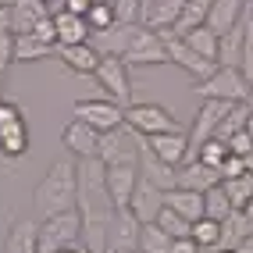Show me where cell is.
Listing matches in <instances>:
<instances>
[{
  "label": "cell",
  "instance_id": "484cf974",
  "mask_svg": "<svg viewBox=\"0 0 253 253\" xmlns=\"http://www.w3.org/2000/svg\"><path fill=\"white\" fill-rule=\"evenodd\" d=\"M29 150V128H25V118L22 122H11V125H0V154L18 161Z\"/></svg>",
  "mask_w": 253,
  "mask_h": 253
},
{
  "label": "cell",
  "instance_id": "6f0895ef",
  "mask_svg": "<svg viewBox=\"0 0 253 253\" xmlns=\"http://www.w3.org/2000/svg\"><path fill=\"white\" fill-rule=\"evenodd\" d=\"M243 4H250V0H243Z\"/></svg>",
  "mask_w": 253,
  "mask_h": 253
},
{
  "label": "cell",
  "instance_id": "30bf717a",
  "mask_svg": "<svg viewBox=\"0 0 253 253\" xmlns=\"http://www.w3.org/2000/svg\"><path fill=\"white\" fill-rule=\"evenodd\" d=\"M228 111H232L228 100H204V104H200L193 125H189V157L217 132V125H221V118H225Z\"/></svg>",
  "mask_w": 253,
  "mask_h": 253
},
{
  "label": "cell",
  "instance_id": "ac0fdd59",
  "mask_svg": "<svg viewBox=\"0 0 253 253\" xmlns=\"http://www.w3.org/2000/svg\"><path fill=\"white\" fill-rule=\"evenodd\" d=\"M4 253H40V221L32 217L11 221L4 235Z\"/></svg>",
  "mask_w": 253,
  "mask_h": 253
},
{
  "label": "cell",
  "instance_id": "9f6ffc18",
  "mask_svg": "<svg viewBox=\"0 0 253 253\" xmlns=\"http://www.w3.org/2000/svg\"><path fill=\"white\" fill-rule=\"evenodd\" d=\"M246 211H250V214H253V204H250V207H246Z\"/></svg>",
  "mask_w": 253,
  "mask_h": 253
},
{
  "label": "cell",
  "instance_id": "816d5d0a",
  "mask_svg": "<svg viewBox=\"0 0 253 253\" xmlns=\"http://www.w3.org/2000/svg\"><path fill=\"white\" fill-rule=\"evenodd\" d=\"M11 4H14V0H0V7H11Z\"/></svg>",
  "mask_w": 253,
  "mask_h": 253
},
{
  "label": "cell",
  "instance_id": "6da1fadb",
  "mask_svg": "<svg viewBox=\"0 0 253 253\" xmlns=\"http://www.w3.org/2000/svg\"><path fill=\"white\" fill-rule=\"evenodd\" d=\"M79 204V164L75 161H54L43 171V178L32 189V211H36V221L43 217H54L64 211H75Z\"/></svg>",
  "mask_w": 253,
  "mask_h": 253
},
{
  "label": "cell",
  "instance_id": "ee69618b",
  "mask_svg": "<svg viewBox=\"0 0 253 253\" xmlns=\"http://www.w3.org/2000/svg\"><path fill=\"white\" fill-rule=\"evenodd\" d=\"M89 7H93V0H61L57 11H72V14H82V18H86Z\"/></svg>",
  "mask_w": 253,
  "mask_h": 253
},
{
  "label": "cell",
  "instance_id": "8d00e7d4",
  "mask_svg": "<svg viewBox=\"0 0 253 253\" xmlns=\"http://www.w3.org/2000/svg\"><path fill=\"white\" fill-rule=\"evenodd\" d=\"M86 22H89V29H93V32H104V29H111V25L118 22L114 4H111V0H100V4H93V7L86 11Z\"/></svg>",
  "mask_w": 253,
  "mask_h": 253
},
{
  "label": "cell",
  "instance_id": "d6986e66",
  "mask_svg": "<svg viewBox=\"0 0 253 253\" xmlns=\"http://www.w3.org/2000/svg\"><path fill=\"white\" fill-rule=\"evenodd\" d=\"M57 57H61V64H64L68 72H75V75H93L104 54H100L93 43H68V46H57Z\"/></svg>",
  "mask_w": 253,
  "mask_h": 253
},
{
  "label": "cell",
  "instance_id": "11a10c76",
  "mask_svg": "<svg viewBox=\"0 0 253 253\" xmlns=\"http://www.w3.org/2000/svg\"><path fill=\"white\" fill-rule=\"evenodd\" d=\"M250 104H253V86H250Z\"/></svg>",
  "mask_w": 253,
  "mask_h": 253
},
{
  "label": "cell",
  "instance_id": "836d02e7",
  "mask_svg": "<svg viewBox=\"0 0 253 253\" xmlns=\"http://www.w3.org/2000/svg\"><path fill=\"white\" fill-rule=\"evenodd\" d=\"M168 250H171V235H168L157 221L143 225V232H139V253H168Z\"/></svg>",
  "mask_w": 253,
  "mask_h": 253
},
{
  "label": "cell",
  "instance_id": "4dcf8cb0",
  "mask_svg": "<svg viewBox=\"0 0 253 253\" xmlns=\"http://www.w3.org/2000/svg\"><path fill=\"white\" fill-rule=\"evenodd\" d=\"M232 214H235V207H232L228 193L221 189V182L211 185V189L204 193V217H214V221H228Z\"/></svg>",
  "mask_w": 253,
  "mask_h": 253
},
{
  "label": "cell",
  "instance_id": "f5cc1de1",
  "mask_svg": "<svg viewBox=\"0 0 253 253\" xmlns=\"http://www.w3.org/2000/svg\"><path fill=\"white\" fill-rule=\"evenodd\" d=\"M43 4H61V0H43Z\"/></svg>",
  "mask_w": 253,
  "mask_h": 253
},
{
  "label": "cell",
  "instance_id": "8992f818",
  "mask_svg": "<svg viewBox=\"0 0 253 253\" xmlns=\"http://www.w3.org/2000/svg\"><path fill=\"white\" fill-rule=\"evenodd\" d=\"M93 79H96L100 86H104V93H107L111 100H118L122 107L132 104V82H128V64H125V57L104 54V57H100V64H96V72H93Z\"/></svg>",
  "mask_w": 253,
  "mask_h": 253
},
{
  "label": "cell",
  "instance_id": "f907efd6",
  "mask_svg": "<svg viewBox=\"0 0 253 253\" xmlns=\"http://www.w3.org/2000/svg\"><path fill=\"white\" fill-rule=\"evenodd\" d=\"M0 100H7V96H4V72H0Z\"/></svg>",
  "mask_w": 253,
  "mask_h": 253
},
{
  "label": "cell",
  "instance_id": "f1b7e54d",
  "mask_svg": "<svg viewBox=\"0 0 253 253\" xmlns=\"http://www.w3.org/2000/svg\"><path fill=\"white\" fill-rule=\"evenodd\" d=\"M182 40L189 43L200 57H207V61L217 64V46H221V36H217V32H211L207 25H196V29H189V32H182Z\"/></svg>",
  "mask_w": 253,
  "mask_h": 253
},
{
  "label": "cell",
  "instance_id": "f35d334b",
  "mask_svg": "<svg viewBox=\"0 0 253 253\" xmlns=\"http://www.w3.org/2000/svg\"><path fill=\"white\" fill-rule=\"evenodd\" d=\"M225 143H228V150H232V154H239V157H246L250 150H253V136H250L246 128H243V132H235V136H228Z\"/></svg>",
  "mask_w": 253,
  "mask_h": 253
},
{
  "label": "cell",
  "instance_id": "f546056e",
  "mask_svg": "<svg viewBox=\"0 0 253 253\" xmlns=\"http://www.w3.org/2000/svg\"><path fill=\"white\" fill-rule=\"evenodd\" d=\"M221 189L228 193V200H232L235 211H246L253 204V175L250 171L235 175V178H221Z\"/></svg>",
  "mask_w": 253,
  "mask_h": 253
},
{
  "label": "cell",
  "instance_id": "7c38bea8",
  "mask_svg": "<svg viewBox=\"0 0 253 253\" xmlns=\"http://www.w3.org/2000/svg\"><path fill=\"white\" fill-rule=\"evenodd\" d=\"M61 143L75 161H89L100 150V132L93 125H86V122H79V118H72V122L61 128Z\"/></svg>",
  "mask_w": 253,
  "mask_h": 253
},
{
  "label": "cell",
  "instance_id": "1f68e13d",
  "mask_svg": "<svg viewBox=\"0 0 253 253\" xmlns=\"http://www.w3.org/2000/svg\"><path fill=\"white\" fill-rule=\"evenodd\" d=\"M211 4L214 0H185V7H182V14H178V22H175V29L171 32H189V29H196V25H207V11H211Z\"/></svg>",
  "mask_w": 253,
  "mask_h": 253
},
{
  "label": "cell",
  "instance_id": "603a6c76",
  "mask_svg": "<svg viewBox=\"0 0 253 253\" xmlns=\"http://www.w3.org/2000/svg\"><path fill=\"white\" fill-rule=\"evenodd\" d=\"M54 29H57V46H68V43H89L93 29L82 14L72 11H54Z\"/></svg>",
  "mask_w": 253,
  "mask_h": 253
},
{
  "label": "cell",
  "instance_id": "3957f363",
  "mask_svg": "<svg viewBox=\"0 0 253 253\" xmlns=\"http://www.w3.org/2000/svg\"><path fill=\"white\" fill-rule=\"evenodd\" d=\"M125 125L139 136H157V132H178L182 125L175 122V114L154 104V100H139V104H128L125 107Z\"/></svg>",
  "mask_w": 253,
  "mask_h": 253
},
{
  "label": "cell",
  "instance_id": "7dc6e473",
  "mask_svg": "<svg viewBox=\"0 0 253 253\" xmlns=\"http://www.w3.org/2000/svg\"><path fill=\"white\" fill-rule=\"evenodd\" d=\"M57 253H89V250L82 246V239H79V243H68V246H61Z\"/></svg>",
  "mask_w": 253,
  "mask_h": 253
},
{
  "label": "cell",
  "instance_id": "ba28073f",
  "mask_svg": "<svg viewBox=\"0 0 253 253\" xmlns=\"http://www.w3.org/2000/svg\"><path fill=\"white\" fill-rule=\"evenodd\" d=\"M161 36H164V46H168V64H175V68H182L185 75H193L196 82H204L214 68H217V64L214 61H207V57H200L196 54V50L189 46V43H185L182 36H178V32H171V29H168V32H161Z\"/></svg>",
  "mask_w": 253,
  "mask_h": 253
},
{
  "label": "cell",
  "instance_id": "cb8c5ba5",
  "mask_svg": "<svg viewBox=\"0 0 253 253\" xmlns=\"http://www.w3.org/2000/svg\"><path fill=\"white\" fill-rule=\"evenodd\" d=\"M136 29H139V22H114L104 32H93V36H96V50H100V54H118V57H122L125 46L132 43V36H136Z\"/></svg>",
  "mask_w": 253,
  "mask_h": 253
},
{
  "label": "cell",
  "instance_id": "db71d44e",
  "mask_svg": "<svg viewBox=\"0 0 253 253\" xmlns=\"http://www.w3.org/2000/svg\"><path fill=\"white\" fill-rule=\"evenodd\" d=\"M217 253H235V250H217Z\"/></svg>",
  "mask_w": 253,
  "mask_h": 253
},
{
  "label": "cell",
  "instance_id": "83f0119b",
  "mask_svg": "<svg viewBox=\"0 0 253 253\" xmlns=\"http://www.w3.org/2000/svg\"><path fill=\"white\" fill-rule=\"evenodd\" d=\"M243 40H246V18L221 36V46H217V64L239 68V57H243Z\"/></svg>",
  "mask_w": 253,
  "mask_h": 253
},
{
  "label": "cell",
  "instance_id": "d4e9b609",
  "mask_svg": "<svg viewBox=\"0 0 253 253\" xmlns=\"http://www.w3.org/2000/svg\"><path fill=\"white\" fill-rule=\"evenodd\" d=\"M164 207L178 211L182 217H189V221H200V217H204V193H200V189H185V185H175V189L164 193Z\"/></svg>",
  "mask_w": 253,
  "mask_h": 253
},
{
  "label": "cell",
  "instance_id": "4316f807",
  "mask_svg": "<svg viewBox=\"0 0 253 253\" xmlns=\"http://www.w3.org/2000/svg\"><path fill=\"white\" fill-rule=\"evenodd\" d=\"M50 54H57L54 43H43L36 32H22V36H14V61H43Z\"/></svg>",
  "mask_w": 253,
  "mask_h": 253
},
{
  "label": "cell",
  "instance_id": "5bb4252c",
  "mask_svg": "<svg viewBox=\"0 0 253 253\" xmlns=\"http://www.w3.org/2000/svg\"><path fill=\"white\" fill-rule=\"evenodd\" d=\"M139 175L143 178H150L157 185V189H175L178 185V168H171V164H164L154 150H150V143H146V136H139Z\"/></svg>",
  "mask_w": 253,
  "mask_h": 253
},
{
  "label": "cell",
  "instance_id": "ffe728a7",
  "mask_svg": "<svg viewBox=\"0 0 253 253\" xmlns=\"http://www.w3.org/2000/svg\"><path fill=\"white\" fill-rule=\"evenodd\" d=\"M221 182V171L211 164H204L200 157H189V161H182L178 164V185H185V189H200V193H207L211 185Z\"/></svg>",
  "mask_w": 253,
  "mask_h": 253
},
{
  "label": "cell",
  "instance_id": "7bdbcfd3",
  "mask_svg": "<svg viewBox=\"0 0 253 253\" xmlns=\"http://www.w3.org/2000/svg\"><path fill=\"white\" fill-rule=\"evenodd\" d=\"M168 253H204V250H200V243L193 235H182V239H171V250Z\"/></svg>",
  "mask_w": 253,
  "mask_h": 253
},
{
  "label": "cell",
  "instance_id": "74e56055",
  "mask_svg": "<svg viewBox=\"0 0 253 253\" xmlns=\"http://www.w3.org/2000/svg\"><path fill=\"white\" fill-rule=\"evenodd\" d=\"M118 22H139V11H143V0H111Z\"/></svg>",
  "mask_w": 253,
  "mask_h": 253
},
{
  "label": "cell",
  "instance_id": "52a82bcc",
  "mask_svg": "<svg viewBox=\"0 0 253 253\" xmlns=\"http://www.w3.org/2000/svg\"><path fill=\"white\" fill-rule=\"evenodd\" d=\"M125 64L128 68H150V64H168V46H164V36L154 29H136L132 43L125 46Z\"/></svg>",
  "mask_w": 253,
  "mask_h": 253
},
{
  "label": "cell",
  "instance_id": "681fc988",
  "mask_svg": "<svg viewBox=\"0 0 253 253\" xmlns=\"http://www.w3.org/2000/svg\"><path fill=\"white\" fill-rule=\"evenodd\" d=\"M246 132L253 136V111H250V118H246Z\"/></svg>",
  "mask_w": 253,
  "mask_h": 253
},
{
  "label": "cell",
  "instance_id": "680465c9",
  "mask_svg": "<svg viewBox=\"0 0 253 253\" xmlns=\"http://www.w3.org/2000/svg\"><path fill=\"white\" fill-rule=\"evenodd\" d=\"M204 253H207V250H204Z\"/></svg>",
  "mask_w": 253,
  "mask_h": 253
},
{
  "label": "cell",
  "instance_id": "bcb514c9",
  "mask_svg": "<svg viewBox=\"0 0 253 253\" xmlns=\"http://www.w3.org/2000/svg\"><path fill=\"white\" fill-rule=\"evenodd\" d=\"M0 32H11V7H0Z\"/></svg>",
  "mask_w": 253,
  "mask_h": 253
},
{
  "label": "cell",
  "instance_id": "ab89813d",
  "mask_svg": "<svg viewBox=\"0 0 253 253\" xmlns=\"http://www.w3.org/2000/svg\"><path fill=\"white\" fill-rule=\"evenodd\" d=\"M14 61V32H0V72H7Z\"/></svg>",
  "mask_w": 253,
  "mask_h": 253
},
{
  "label": "cell",
  "instance_id": "9c48e42d",
  "mask_svg": "<svg viewBox=\"0 0 253 253\" xmlns=\"http://www.w3.org/2000/svg\"><path fill=\"white\" fill-rule=\"evenodd\" d=\"M75 118L79 122L93 125L96 132H111L118 125H125V107L118 104V100H79L75 104Z\"/></svg>",
  "mask_w": 253,
  "mask_h": 253
},
{
  "label": "cell",
  "instance_id": "7a4b0ae2",
  "mask_svg": "<svg viewBox=\"0 0 253 253\" xmlns=\"http://www.w3.org/2000/svg\"><path fill=\"white\" fill-rule=\"evenodd\" d=\"M196 96L200 100H228V104H246L250 100V79L239 68H228V64H217V68L196 82Z\"/></svg>",
  "mask_w": 253,
  "mask_h": 253
},
{
  "label": "cell",
  "instance_id": "e575fe53",
  "mask_svg": "<svg viewBox=\"0 0 253 253\" xmlns=\"http://www.w3.org/2000/svg\"><path fill=\"white\" fill-rule=\"evenodd\" d=\"M228 154H232L228 143H225V139H217V136H211V139H207V143L193 154V157H200L204 164H211V168H217V171H221V164L228 161Z\"/></svg>",
  "mask_w": 253,
  "mask_h": 253
},
{
  "label": "cell",
  "instance_id": "f6af8a7d",
  "mask_svg": "<svg viewBox=\"0 0 253 253\" xmlns=\"http://www.w3.org/2000/svg\"><path fill=\"white\" fill-rule=\"evenodd\" d=\"M235 253H253V232L239 239V246H235Z\"/></svg>",
  "mask_w": 253,
  "mask_h": 253
},
{
  "label": "cell",
  "instance_id": "5b68a950",
  "mask_svg": "<svg viewBox=\"0 0 253 253\" xmlns=\"http://www.w3.org/2000/svg\"><path fill=\"white\" fill-rule=\"evenodd\" d=\"M96 157L104 164H139V132H132L128 125L100 132V150Z\"/></svg>",
  "mask_w": 253,
  "mask_h": 253
},
{
  "label": "cell",
  "instance_id": "b9f144b4",
  "mask_svg": "<svg viewBox=\"0 0 253 253\" xmlns=\"http://www.w3.org/2000/svg\"><path fill=\"white\" fill-rule=\"evenodd\" d=\"M246 171V161L239 154H228V161L221 164V178H235V175H243Z\"/></svg>",
  "mask_w": 253,
  "mask_h": 253
},
{
  "label": "cell",
  "instance_id": "c3c4849f",
  "mask_svg": "<svg viewBox=\"0 0 253 253\" xmlns=\"http://www.w3.org/2000/svg\"><path fill=\"white\" fill-rule=\"evenodd\" d=\"M243 161H246V171H250V175H253V150H250V154H246V157H243Z\"/></svg>",
  "mask_w": 253,
  "mask_h": 253
},
{
  "label": "cell",
  "instance_id": "d6a6232c",
  "mask_svg": "<svg viewBox=\"0 0 253 253\" xmlns=\"http://www.w3.org/2000/svg\"><path fill=\"white\" fill-rule=\"evenodd\" d=\"M189 235L200 243V250H207V253L221 250V221H214V217H200V221H193Z\"/></svg>",
  "mask_w": 253,
  "mask_h": 253
},
{
  "label": "cell",
  "instance_id": "8fae6325",
  "mask_svg": "<svg viewBox=\"0 0 253 253\" xmlns=\"http://www.w3.org/2000/svg\"><path fill=\"white\" fill-rule=\"evenodd\" d=\"M139 232H143V221L136 214L128 207L118 211L107 228V253H139Z\"/></svg>",
  "mask_w": 253,
  "mask_h": 253
},
{
  "label": "cell",
  "instance_id": "60d3db41",
  "mask_svg": "<svg viewBox=\"0 0 253 253\" xmlns=\"http://www.w3.org/2000/svg\"><path fill=\"white\" fill-rule=\"evenodd\" d=\"M11 122H22V107L14 100H0V125H11Z\"/></svg>",
  "mask_w": 253,
  "mask_h": 253
},
{
  "label": "cell",
  "instance_id": "9a60e30c",
  "mask_svg": "<svg viewBox=\"0 0 253 253\" xmlns=\"http://www.w3.org/2000/svg\"><path fill=\"white\" fill-rule=\"evenodd\" d=\"M146 143L164 164H171V168H178L182 161H189V128L157 132V136H146Z\"/></svg>",
  "mask_w": 253,
  "mask_h": 253
},
{
  "label": "cell",
  "instance_id": "44dd1931",
  "mask_svg": "<svg viewBox=\"0 0 253 253\" xmlns=\"http://www.w3.org/2000/svg\"><path fill=\"white\" fill-rule=\"evenodd\" d=\"M246 18V4L243 0H214L211 11H207V29L217 32V36H225L228 29H235Z\"/></svg>",
  "mask_w": 253,
  "mask_h": 253
},
{
  "label": "cell",
  "instance_id": "4fadbf2b",
  "mask_svg": "<svg viewBox=\"0 0 253 253\" xmlns=\"http://www.w3.org/2000/svg\"><path fill=\"white\" fill-rule=\"evenodd\" d=\"M136 185H139V164H107V193L118 211L132 204Z\"/></svg>",
  "mask_w": 253,
  "mask_h": 253
},
{
  "label": "cell",
  "instance_id": "277c9868",
  "mask_svg": "<svg viewBox=\"0 0 253 253\" xmlns=\"http://www.w3.org/2000/svg\"><path fill=\"white\" fill-rule=\"evenodd\" d=\"M79 239H82V214H79V207L40 221V253H57L61 246L79 243Z\"/></svg>",
  "mask_w": 253,
  "mask_h": 253
},
{
  "label": "cell",
  "instance_id": "d590c367",
  "mask_svg": "<svg viewBox=\"0 0 253 253\" xmlns=\"http://www.w3.org/2000/svg\"><path fill=\"white\" fill-rule=\"evenodd\" d=\"M157 225L171 235V239H182V235L193 232V221H189V217H182L178 211H171V207H164V211L157 214Z\"/></svg>",
  "mask_w": 253,
  "mask_h": 253
},
{
  "label": "cell",
  "instance_id": "7402d4cb",
  "mask_svg": "<svg viewBox=\"0 0 253 253\" xmlns=\"http://www.w3.org/2000/svg\"><path fill=\"white\" fill-rule=\"evenodd\" d=\"M46 14H50V4H43V0H14L11 4V32L14 36L32 32Z\"/></svg>",
  "mask_w": 253,
  "mask_h": 253
},
{
  "label": "cell",
  "instance_id": "2e32d148",
  "mask_svg": "<svg viewBox=\"0 0 253 253\" xmlns=\"http://www.w3.org/2000/svg\"><path fill=\"white\" fill-rule=\"evenodd\" d=\"M182 7H185V0H143L139 25L154 29V32H168V29H175Z\"/></svg>",
  "mask_w": 253,
  "mask_h": 253
},
{
  "label": "cell",
  "instance_id": "e0dca14e",
  "mask_svg": "<svg viewBox=\"0 0 253 253\" xmlns=\"http://www.w3.org/2000/svg\"><path fill=\"white\" fill-rule=\"evenodd\" d=\"M128 211L136 214L143 225L157 221V214L164 211V189H157V185L150 182V178H143V175H139V185H136V193H132Z\"/></svg>",
  "mask_w": 253,
  "mask_h": 253
}]
</instances>
